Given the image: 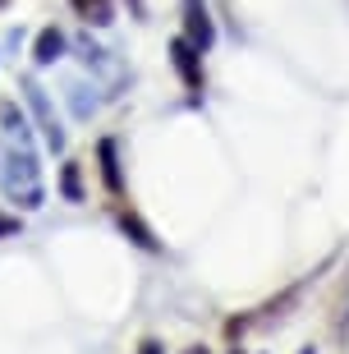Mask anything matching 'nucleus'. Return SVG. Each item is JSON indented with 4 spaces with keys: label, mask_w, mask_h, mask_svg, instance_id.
Masks as SVG:
<instances>
[{
    "label": "nucleus",
    "mask_w": 349,
    "mask_h": 354,
    "mask_svg": "<svg viewBox=\"0 0 349 354\" xmlns=\"http://www.w3.org/2000/svg\"><path fill=\"white\" fill-rule=\"evenodd\" d=\"M65 51H69V37L55 24H46L37 37H32V65L37 69H51L55 60H65Z\"/></svg>",
    "instance_id": "obj_6"
},
{
    "label": "nucleus",
    "mask_w": 349,
    "mask_h": 354,
    "mask_svg": "<svg viewBox=\"0 0 349 354\" xmlns=\"http://www.w3.org/2000/svg\"><path fill=\"white\" fill-rule=\"evenodd\" d=\"M299 354H317V350H312V345H303V350H299Z\"/></svg>",
    "instance_id": "obj_15"
},
{
    "label": "nucleus",
    "mask_w": 349,
    "mask_h": 354,
    "mask_svg": "<svg viewBox=\"0 0 349 354\" xmlns=\"http://www.w3.org/2000/svg\"><path fill=\"white\" fill-rule=\"evenodd\" d=\"M170 65H175V74H180V83L189 92H202V51H198L184 32L170 41Z\"/></svg>",
    "instance_id": "obj_3"
},
{
    "label": "nucleus",
    "mask_w": 349,
    "mask_h": 354,
    "mask_svg": "<svg viewBox=\"0 0 349 354\" xmlns=\"http://www.w3.org/2000/svg\"><path fill=\"white\" fill-rule=\"evenodd\" d=\"M184 37L194 41L198 51H211V41H216V24H211V14L202 0H189L184 5Z\"/></svg>",
    "instance_id": "obj_5"
},
{
    "label": "nucleus",
    "mask_w": 349,
    "mask_h": 354,
    "mask_svg": "<svg viewBox=\"0 0 349 354\" xmlns=\"http://www.w3.org/2000/svg\"><path fill=\"white\" fill-rule=\"evenodd\" d=\"M129 10H133V19H142L147 14V0H129Z\"/></svg>",
    "instance_id": "obj_14"
},
{
    "label": "nucleus",
    "mask_w": 349,
    "mask_h": 354,
    "mask_svg": "<svg viewBox=\"0 0 349 354\" xmlns=\"http://www.w3.org/2000/svg\"><path fill=\"white\" fill-rule=\"evenodd\" d=\"M97 161H102V180L111 194H124V171H120V147L115 138H102L97 143Z\"/></svg>",
    "instance_id": "obj_8"
},
{
    "label": "nucleus",
    "mask_w": 349,
    "mask_h": 354,
    "mask_svg": "<svg viewBox=\"0 0 349 354\" xmlns=\"http://www.w3.org/2000/svg\"><path fill=\"white\" fill-rule=\"evenodd\" d=\"M0 133L19 147H32V115H28V106H19L14 97H0Z\"/></svg>",
    "instance_id": "obj_4"
},
{
    "label": "nucleus",
    "mask_w": 349,
    "mask_h": 354,
    "mask_svg": "<svg viewBox=\"0 0 349 354\" xmlns=\"http://www.w3.org/2000/svg\"><path fill=\"white\" fill-rule=\"evenodd\" d=\"M115 221H120V230H124V235H129L133 244H138V249H147V253H161V239L152 235V225L142 221L138 212H129V207H120V216H115Z\"/></svg>",
    "instance_id": "obj_7"
},
{
    "label": "nucleus",
    "mask_w": 349,
    "mask_h": 354,
    "mask_svg": "<svg viewBox=\"0 0 349 354\" xmlns=\"http://www.w3.org/2000/svg\"><path fill=\"white\" fill-rule=\"evenodd\" d=\"M19 230H23V221H19V216H0V239L19 235Z\"/></svg>",
    "instance_id": "obj_12"
},
{
    "label": "nucleus",
    "mask_w": 349,
    "mask_h": 354,
    "mask_svg": "<svg viewBox=\"0 0 349 354\" xmlns=\"http://www.w3.org/2000/svg\"><path fill=\"white\" fill-rule=\"evenodd\" d=\"M88 92H97V83H69V88H65V97H69V106H74L78 120H92V115H97V106H102L97 97H88Z\"/></svg>",
    "instance_id": "obj_10"
},
{
    "label": "nucleus",
    "mask_w": 349,
    "mask_h": 354,
    "mask_svg": "<svg viewBox=\"0 0 349 354\" xmlns=\"http://www.w3.org/2000/svg\"><path fill=\"white\" fill-rule=\"evenodd\" d=\"M0 189L23 212H37L46 203V184H41V166H37V152L32 147H19V143L5 147L0 143Z\"/></svg>",
    "instance_id": "obj_1"
},
{
    "label": "nucleus",
    "mask_w": 349,
    "mask_h": 354,
    "mask_svg": "<svg viewBox=\"0 0 349 354\" xmlns=\"http://www.w3.org/2000/svg\"><path fill=\"white\" fill-rule=\"evenodd\" d=\"M69 5H74V14L88 28H111L115 24V0H69Z\"/></svg>",
    "instance_id": "obj_9"
},
{
    "label": "nucleus",
    "mask_w": 349,
    "mask_h": 354,
    "mask_svg": "<svg viewBox=\"0 0 349 354\" xmlns=\"http://www.w3.org/2000/svg\"><path fill=\"white\" fill-rule=\"evenodd\" d=\"M60 198H65V203H83V166H78V161H65V166H60Z\"/></svg>",
    "instance_id": "obj_11"
},
{
    "label": "nucleus",
    "mask_w": 349,
    "mask_h": 354,
    "mask_svg": "<svg viewBox=\"0 0 349 354\" xmlns=\"http://www.w3.org/2000/svg\"><path fill=\"white\" fill-rule=\"evenodd\" d=\"M19 92H23V106H28V115H32V129H41V143H46V152H65V143H69V133H65V124H60V115H55V102L46 97V88H41L32 74H23L19 79Z\"/></svg>",
    "instance_id": "obj_2"
},
{
    "label": "nucleus",
    "mask_w": 349,
    "mask_h": 354,
    "mask_svg": "<svg viewBox=\"0 0 349 354\" xmlns=\"http://www.w3.org/2000/svg\"><path fill=\"white\" fill-rule=\"evenodd\" d=\"M133 354H166V345H161V341H142Z\"/></svg>",
    "instance_id": "obj_13"
},
{
    "label": "nucleus",
    "mask_w": 349,
    "mask_h": 354,
    "mask_svg": "<svg viewBox=\"0 0 349 354\" xmlns=\"http://www.w3.org/2000/svg\"><path fill=\"white\" fill-rule=\"evenodd\" d=\"M234 354H239V350H234Z\"/></svg>",
    "instance_id": "obj_16"
}]
</instances>
